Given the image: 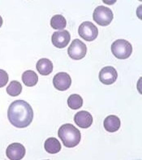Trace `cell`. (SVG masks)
Wrapping results in <instances>:
<instances>
[{
    "label": "cell",
    "mask_w": 142,
    "mask_h": 160,
    "mask_svg": "<svg viewBox=\"0 0 142 160\" xmlns=\"http://www.w3.org/2000/svg\"><path fill=\"white\" fill-rule=\"evenodd\" d=\"M8 120L18 128H24L30 125L33 120V111L27 102L16 100L11 103L7 110Z\"/></svg>",
    "instance_id": "1"
},
{
    "label": "cell",
    "mask_w": 142,
    "mask_h": 160,
    "mask_svg": "<svg viewBox=\"0 0 142 160\" xmlns=\"http://www.w3.org/2000/svg\"><path fill=\"white\" fill-rule=\"evenodd\" d=\"M58 135L63 144L67 148H73L78 146L81 142V132L71 124H65L61 126Z\"/></svg>",
    "instance_id": "2"
},
{
    "label": "cell",
    "mask_w": 142,
    "mask_h": 160,
    "mask_svg": "<svg viewBox=\"0 0 142 160\" xmlns=\"http://www.w3.org/2000/svg\"><path fill=\"white\" fill-rule=\"evenodd\" d=\"M111 52L115 57L119 59H126L132 55V47L129 42L119 39L114 42L111 45Z\"/></svg>",
    "instance_id": "3"
},
{
    "label": "cell",
    "mask_w": 142,
    "mask_h": 160,
    "mask_svg": "<svg viewBox=\"0 0 142 160\" xmlns=\"http://www.w3.org/2000/svg\"><path fill=\"white\" fill-rule=\"evenodd\" d=\"M114 15L110 8L104 6H98L93 12V19L101 26H107L113 20Z\"/></svg>",
    "instance_id": "4"
},
{
    "label": "cell",
    "mask_w": 142,
    "mask_h": 160,
    "mask_svg": "<svg viewBox=\"0 0 142 160\" xmlns=\"http://www.w3.org/2000/svg\"><path fill=\"white\" fill-rule=\"evenodd\" d=\"M78 33L80 37L85 39L87 42H92L97 38L98 35V30L97 28L89 21H85L80 25L78 28Z\"/></svg>",
    "instance_id": "5"
},
{
    "label": "cell",
    "mask_w": 142,
    "mask_h": 160,
    "mask_svg": "<svg viewBox=\"0 0 142 160\" xmlns=\"http://www.w3.org/2000/svg\"><path fill=\"white\" fill-rule=\"evenodd\" d=\"M86 52H87L86 46L83 42H81L79 39L73 40L67 50L69 57L75 60H80L83 59L86 55Z\"/></svg>",
    "instance_id": "6"
},
{
    "label": "cell",
    "mask_w": 142,
    "mask_h": 160,
    "mask_svg": "<svg viewBox=\"0 0 142 160\" xmlns=\"http://www.w3.org/2000/svg\"><path fill=\"white\" fill-rule=\"evenodd\" d=\"M54 87L59 91H65L71 85V77L66 72H59L53 78Z\"/></svg>",
    "instance_id": "7"
},
{
    "label": "cell",
    "mask_w": 142,
    "mask_h": 160,
    "mask_svg": "<svg viewBox=\"0 0 142 160\" xmlns=\"http://www.w3.org/2000/svg\"><path fill=\"white\" fill-rule=\"evenodd\" d=\"M6 154L11 160H20L25 155V148L22 144L15 142L7 146Z\"/></svg>",
    "instance_id": "8"
},
{
    "label": "cell",
    "mask_w": 142,
    "mask_h": 160,
    "mask_svg": "<svg viewBox=\"0 0 142 160\" xmlns=\"http://www.w3.org/2000/svg\"><path fill=\"white\" fill-rule=\"evenodd\" d=\"M70 39H71V35L67 30L55 32L53 33L52 38H51L52 44L55 47L59 49L64 48V47H67L69 42H70Z\"/></svg>",
    "instance_id": "9"
},
{
    "label": "cell",
    "mask_w": 142,
    "mask_h": 160,
    "mask_svg": "<svg viewBox=\"0 0 142 160\" xmlns=\"http://www.w3.org/2000/svg\"><path fill=\"white\" fill-rule=\"evenodd\" d=\"M118 74L115 68L107 66L101 69L99 72V81L104 85H112L117 80Z\"/></svg>",
    "instance_id": "10"
},
{
    "label": "cell",
    "mask_w": 142,
    "mask_h": 160,
    "mask_svg": "<svg viewBox=\"0 0 142 160\" xmlns=\"http://www.w3.org/2000/svg\"><path fill=\"white\" fill-rule=\"evenodd\" d=\"M74 121L80 128H88L93 124V117L89 112L81 111L76 114L74 116Z\"/></svg>",
    "instance_id": "11"
},
{
    "label": "cell",
    "mask_w": 142,
    "mask_h": 160,
    "mask_svg": "<svg viewBox=\"0 0 142 160\" xmlns=\"http://www.w3.org/2000/svg\"><path fill=\"white\" fill-rule=\"evenodd\" d=\"M36 68L39 74H41L42 76L50 75L53 71L52 62L46 58L39 59L36 64Z\"/></svg>",
    "instance_id": "12"
},
{
    "label": "cell",
    "mask_w": 142,
    "mask_h": 160,
    "mask_svg": "<svg viewBox=\"0 0 142 160\" xmlns=\"http://www.w3.org/2000/svg\"><path fill=\"white\" fill-rule=\"evenodd\" d=\"M104 128L109 132H115L120 129V120L116 116H109L104 120Z\"/></svg>",
    "instance_id": "13"
},
{
    "label": "cell",
    "mask_w": 142,
    "mask_h": 160,
    "mask_svg": "<svg viewBox=\"0 0 142 160\" xmlns=\"http://www.w3.org/2000/svg\"><path fill=\"white\" fill-rule=\"evenodd\" d=\"M44 148L49 154H57L61 150L60 142L55 138H50L46 140Z\"/></svg>",
    "instance_id": "14"
},
{
    "label": "cell",
    "mask_w": 142,
    "mask_h": 160,
    "mask_svg": "<svg viewBox=\"0 0 142 160\" xmlns=\"http://www.w3.org/2000/svg\"><path fill=\"white\" fill-rule=\"evenodd\" d=\"M22 81L28 87H32L37 84L38 81L37 74L32 70H27L22 74Z\"/></svg>",
    "instance_id": "15"
},
{
    "label": "cell",
    "mask_w": 142,
    "mask_h": 160,
    "mask_svg": "<svg viewBox=\"0 0 142 160\" xmlns=\"http://www.w3.org/2000/svg\"><path fill=\"white\" fill-rule=\"evenodd\" d=\"M22 92V85L17 81H12L7 87V93L12 97L20 95Z\"/></svg>",
    "instance_id": "16"
},
{
    "label": "cell",
    "mask_w": 142,
    "mask_h": 160,
    "mask_svg": "<svg viewBox=\"0 0 142 160\" xmlns=\"http://www.w3.org/2000/svg\"><path fill=\"white\" fill-rule=\"evenodd\" d=\"M51 25L54 29H63L67 25V21L62 15H55L51 18Z\"/></svg>",
    "instance_id": "17"
},
{
    "label": "cell",
    "mask_w": 142,
    "mask_h": 160,
    "mask_svg": "<svg viewBox=\"0 0 142 160\" xmlns=\"http://www.w3.org/2000/svg\"><path fill=\"white\" fill-rule=\"evenodd\" d=\"M67 105L72 110L79 109L83 105V99L79 94H71L67 98Z\"/></svg>",
    "instance_id": "18"
},
{
    "label": "cell",
    "mask_w": 142,
    "mask_h": 160,
    "mask_svg": "<svg viewBox=\"0 0 142 160\" xmlns=\"http://www.w3.org/2000/svg\"><path fill=\"white\" fill-rule=\"evenodd\" d=\"M8 74L6 71H4L2 69H0V88L4 87L8 82Z\"/></svg>",
    "instance_id": "19"
},
{
    "label": "cell",
    "mask_w": 142,
    "mask_h": 160,
    "mask_svg": "<svg viewBox=\"0 0 142 160\" xmlns=\"http://www.w3.org/2000/svg\"><path fill=\"white\" fill-rule=\"evenodd\" d=\"M2 25V16H0V28H1Z\"/></svg>",
    "instance_id": "20"
}]
</instances>
